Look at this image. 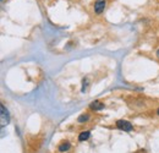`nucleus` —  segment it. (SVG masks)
<instances>
[{
    "label": "nucleus",
    "mask_w": 159,
    "mask_h": 153,
    "mask_svg": "<svg viewBox=\"0 0 159 153\" xmlns=\"http://www.w3.org/2000/svg\"><path fill=\"white\" fill-rule=\"evenodd\" d=\"M116 126L120 130H124V131H131L132 130V124H130V122L126 121V120H118Z\"/></svg>",
    "instance_id": "f257e3e1"
},
{
    "label": "nucleus",
    "mask_w": 159,
    "mask_h": 153,
    "mask_svg": "<svg viewBox=\"0 0 159 153\" xmlns=\"http://www.w3.org/2000/svg\"><path fill=\"white\" fill-rule=\"evenodd\" d=\"M105 0H97V2L94 3V12L95 14H102L105 9Z\"/></svg>",
    "instance_id": "f03ea898"
},
{
    "label": "nucleus",
    "mask_w": 159,
    "mask_h": 153,
    "mask_svg": "<svg viewBox=\"0 0 159 153\" xmlns=\"http://www.w3.org/2000/svg\"><path fill=\"white\" fill-rule=\"evenodd\" d=\"M89 107H91V109H93V110H102V109L104 108V104L101 103V102H98V101H95V102H92Z\"/></svg>",
    "instance_id": "7ed1b4c3"
},
{
    "label": "nucleus",
    "mask_w": 159,
    "mask_h": 153,
    "mask_svg": "<svg viewBox=\"0 0 159 153\" xmlns=\"http://www.w3.org/2000/svg\"><path fill=\"white\" fill-rule=\"evenodd\" d=\"M89 135H91L89 131H82V132L80 134V136H78V140H80V141H86V140L89 138Z\"/></svg>",
    "instance_id": "20e7f679"
},
{
    "label": "nucleus",
    "mask_w": 159,
    "mask_h": 153,
    "mask_svg": "<svg viewBox=\"0 0 159 153\" xmlns=\"http://www.w3.org/2000/svg\"><path fill=\"white\" fill-rule=\"evenodd\" d=\"M70 147H71V145H70L69 142H64L62 145L59 146V151H60V152H65V151H69Z\"/></svg>",
    "instance_id": "39448f33"
},
{
    "label": "nucleus",
    "mask_w": 159,
    "mask_h": 153,
    "mask_svg": "<svg viewBox=\"0 0 159 153\" xmlns=\"http://www.w3.org/2000/svg\"><path fill=\"white\" fill-rule=\"evenodd\" d=\"M86 120H88V115H81V116L78 118V121H80V122L86 121Z\"/></svg>",
    "instance_id": "423d86ee"
},
{
    "label": "nucleus",
    "mask_w": 159,
    "mask_h": 153,
    "mask_svg": "<svg viewBox=\"0 0 159 153\" xmlns=\"http://www.w3.org/2000/svg\"><path fill=\"white\" fill-rule=\"evenodd\" d=\"M157 56H158V58H159V50H158V52H157Z\"/></svg>",
    "instance_id": "0eeeda50"
},
{
    "label": "nucleus",
    "mask_w": 159,
    "mask_h": 153,
    "mask_svg": "<svg viewBox=\"0 0 159 153\" xmlns=\"http://www.w3.org/2000/svg\"><path fill=\"white\" fill-rule=\"evenodd\" d=\"M157 114H158V115H159V109H158V110H157Z\"/></svg>",
    "instance_id": "6e6552de"
}]
</instances>
